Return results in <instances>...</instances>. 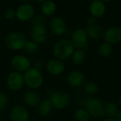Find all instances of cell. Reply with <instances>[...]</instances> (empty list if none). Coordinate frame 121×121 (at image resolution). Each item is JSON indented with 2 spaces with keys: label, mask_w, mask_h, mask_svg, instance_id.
Segmentation results:
<instances>
[{
  "label": "cell",
  "mask_w": 121,
  "mask_h": 121,
  "mask_svg": "<svg viewBox=\"0 0 121 121\" xmlns=\"http://www.w3.org/2000/svg\"><path fill=\"white\" fill-rule=\"evenodd\" d=\"M74 50L75 48L74 47L71 40L62 39L54 44L52 53L55 58L64 61L71 58Z\"/></svg>",
  "instance_id": "cell-1"
},
{
  "label": "cell",
  "mask_w": 121,
  "mask_h": 121,
  "mask_svg": "<svg viewBox=\"0 0 121 121\" xmlns=\"http://www.w3.org/2000/svg\"><path fill=\"white\" fill-rule=\"evenodd\" d=\"M25 85L30 90H35L42 86L44 77L41 71L34 67H30L23 73Z\"/></svg>",
  "instance_id": "cell-2"
},
{
  "label": "cell",
  "mask_w": 121,
  "mask_h": 121,
  "mask_svg": "<svg viewBox=\"0 0 121 121\" xmlns=\"http://www.w3.org/2000/svg\"><path fill=\"white\" fill-rule=\"evenodd\" d=\"M26 41L27 39L26 36L19 31L9 33L4 39L6 47L8 49L13 51L23 50Z\"/></svg>",
  "instance_id": "cell-3"
},
{
  "label": "cell",
  "mask_w": 121,
  "mask_h": 121,
  "mask_svg": "<svg viewBox=\"0 0 121 121\" xmlns=\"http://www.w3.org/2000/svg\"><path fill=\"white\" fill-rule=\"evenodd\" d=\"M82 104L90 116L95 118H100L105 116L104 104L99 99L94 97H88L83 100Z\"/></svg>",
  "instance_id": "cell-4"
},
{
  "label": "cell",
  "mask_w": 121,
  "mask_h": 121,
  "mask_svg": "<svg viewBox=\"0 0 121 121\" xmlns=\"http://www.w3.org/2000/svg\"><path fill=\"white\" fill-rule=\"evenodd\" d=\"M51 103L54 109L57 110H63L69 106L71 102L70 95L62 91H56L53 93L50 98Z\"/></svg>",
  "instance_id": "cell-5"
},
{
  "label": "cell",
  "mask_w": 121,
  "mask_h": 121,
  "mask_svg": "<svg viewBox=\"0 0 121 121\" xmlns=\"http://www.w3.org/2000/svg\"><path fill=\"white\" fill-rule=\"evenodd\" d=\"M6 85L10 91H18L21 90L25 85L23 74L15 71L10 72L6 78Z\"/></svg>",
  "instance_id": "cell-6"
},
{
  "label": "cell",
  "mask_w": 121,
  "mask_h": 121,
  "mask_svg": "<svg viewBox=\"0 0 121 121\" xmlns=\"http://www.w3.org/2000/svg\"><path fill=\"white\" fill-rule=\"evenodd\" d=\"M88 39L85 29H77L72 34L71 41L75 48L84 50L88 44Z\"/></svg>",
  "instance_id": "cell-7"
},
{
  "label": "cell",
  "mask_w": 121,
  "mask_h": 121,
  "mask_svg": "<svg viewBox=\"0 0 121 121\" xmlns=\"http://www.w3.org/2000/svg\"><path fill=\"white\" fill-rule=\"evenodd\" d=\"M11 66L13 71L19 73H25L30 66V61L28 57L23 55L18 54L13 56L11 59Z\"/></svg>",
  "instance_id": "cell-8"
},
{
  "label": "cell",
  "mask_w": 121,
  "mask_h": 121,
  "mask_svg": "<svg viewBox=\"0 0 121 121\" xmlns=\"http://www.w3.org/2000/svg\"><path fill=\"white\" fill-rule=\"evenodd\" d=\"M11 121H28L30 119V113L28 110L23 106H13L9 113Z\"/></svg>",
  "instance_id": "cell-9"
},
{
  "label": "cell",
  "mask_w": 121,
  "mask_h": 121,
  "mask_svg": "<svg viewBox=\"0 0 121 121\" xmlns=\"http://www.w3.org/2000/svg\"><path fill=\"white\" fill-rule=\"evenodd\" d=\"M106 42L110 44H117L121 42V27L113 26L108 28L103 34Z\"/></svg>",
  "instance_id": "cell-10"
},
{
  "label": "cell",
  "mask_w": 121,
  "mask_h": 121,
  "mask_svg": "<svg viewBox=\"0 0 121 121\" xmlns=\"http://www.w3.org/2000/svg\"><path fill=\"white\" fill-rule=\"evenodd\" d=\"M48 36V33L46 27L41 25H33L30 29L31 40L38 44L45 43Z\"/></svg>",
  "instance_id": "cell-11"
},
{
  "label": "cell",
  "mask_w": 121,
  "mask_h": 121,
  "mask_svg": "<svg viewBox=\"0 0 121 121\" xmlns=\"http://www.w3.org/2000/svg\"><path fill=\"white\" fill-rule=\"evenodd\" d=\"M45 68L50 75L57 76L64 73L65 70V64L64 63V61L55 58L47 62Z\"/></svg>",
  "instance_id": "cell-12"
},
{
  "label": "cell",
  "mask_w": 121,
  "mask_h": 121,
  "mask_svg": "<svg viewBox=\"0 0 121 121\" xmlns=\"http://www.w3.org/2000/svg\"><path fill=\"white\" fill-rule=\"evenodd\" d=\"M34 7L29 4H23L16 10V17L21 21H27L34 16Z\"/></svg>",
  "instance_id": "cell-13"
},
{
  "label": "cell",
  "mask_w": 121,
  "mask_h": 121,
  "mask_svg": "<svg viewBox=\"0 0 121 121\" xmlns=\"http://www.w3.org/2000/svg\"><path fill=\"white\" fill-rule=\"evenodd\" d=\"M50 29L53 34L61 36L67 31V25L64 19L56 16L51 19L50 22Z\"/></svg>",
  "instance_id": "cell-14"
},
{
  "label": "cell",
  "mask_w": 121,
  "mask_h": 121,
  "mask_svg": "<svg viewBox=\"0 0 121 121\" xmlns=\"http://www.w3.org/2000/svg\"><path fill=\"white\" fill-rule=\"evenodd\" d=\"M67 83L73 88L82 87L86 83V78L84 73L79 71H72L69 72L66 78Z\"/></svg>",
  "instance_id": "cell-15"
},
{
  "label": "cell",
  "mask_w": 121,
  "mask_h": 121,
  "mask_svg": "<svg viewBox=\"0 0 121 121\" xmlns=\"http://www.w3.org/2000/svg\"><path fill=\"white\" fill-rule=\"evenodd\" d=\"M23 102L30 107H38L41 99L38 93L33 90L26 91L22 96Z\"/></svg>",
  "instance_id": "cell-16"
},
{
  "label": "cell",
  "mask_w": 121,
  "mask_h": 121,
  "mask_svg": "<svg viewBox=\"0 0 121 121\" xmlns=\"http://www.w3.org/2000/svg\"><path fill=\"white\" fill-rule=\"evenodd\" d=\"M89 11L91 16H94L96 19L101 18L105 14L106 4L99 0H94L91 2Z\"/></svg>",
  "instance_id": "cell-17"
},
{
  "label": "cell",
  "mask_w": 121,
  "mask_h": 121,
  "mask_svg": "<svg viewBox=\"0 0 121 121\" xmlns=\"http://www.w3.org/2000/svg\"><path fill=\"white\" fill-rule=\"evenodd\" d=\"M37 108H38V114L43 117L48 116L52 113V110L54 109L51 103V101L49 98L41 100Z\"/></svg>",
  "instance_id": "cell-18"
},
{
  "label": "cell",
  "mask_w": 121,
  "mask_h": 121,
  "mask_svg": "<svg viewBox=\"0 0 121 121\" xmlns=\"http://www.w3.org/2000/svg\"><path fill=\"white\" fill-rule=\"evenodd\" d=\"M85 31L89 38L96 40L100 39L104 34L102 27L98 24L94 26H87V27L85 29Z\"/></svg>",
  "instance_id": "cell-19"
},
{
  "label": "cell",
  "mask_w": 121,
  "mask_h": 121,
  "mask_svg": "<svg viewBox=\"0 0 121 121\" xmlns=\"http://www.w3.org/2000/svg\"><path fill=\"white\" fill-rule=\"evenodd\" d=\"M41 11L44 16H51L55 14L57 9L55 3L52 0H47L41 4Z\"/></svg>",
  "instance_id": "cell-20"
},
{
  "label": "cell",
  "mask_w": 121,
  "mask_h": 121,
  "mask_svg": "<svg viewBox=\"0 0 121 121\" xmlns=\"http://www.w3.org/2000/svg\"><path fill=\"white\" fill-rule=\"evenodd\" d=\"M119 112L117 105L113 102H108L104 105V115L109 118H116Z\"/></svg>",
  "instance_id": "cell-21"
},
{
  "label": "cell",
  "mask_w": 121,
  "mask_h": 121,
  "mask_svg": "<svg viewBox=\"0 0 121 121\" xmlns=\"http://www.w3.org/2000/svg\"><path fill=\"white\" fill-rule=\"evenodd\" d=\"M113 53L112 45L104 41L99 47V53L103 58H108Z\"/></svg>",
  "instance_id": "cell-22"
},
{
  "label": "cell",
  "mask_w": 121,
  "mask_h": 121,
  "mask_svg": "<svg viewBox=\"0 0 121 121\" xmlns=\"http://www.w3.org/2000/svg\"><path fill=\"white\" fill-rule=\"evenodd\" d=\"M85 51L83 49H75L73 52L71 58L75 65L82 64L85 59Z\"/></svg>",
  "instance_id": "cell-23"
},
{
  "label": "cell",
  "mask_w": 121,
  "mask_h": 121,
  "mask_svg": "<svg viewBox=\"0 0 121 121\" xmlns=\"http://www.w3.org/2000/svg\"><path fill=\"white\" fill-rule=\"evenodd\" d=\"M74 118L77 121H89L90 115L84 108H78L74 114Z\"/></svg>",
  "instance_id": "cell-24"
},
{
  "label": "cell",
  "mask_w": 121,
  "mask_h": 121,
  "mask_svg": "<svg viewBox=\"0 0 121 121\" xmlns=\"http://www.w3.org/2000/svg\"><path fill=\"white\" fill-rule=\"evenodd\" d=\"M40 49V44L33 41V40H27L23 50L30 54L37 53Z\"/></svg>",
  "instance_id": "cell-25"
},
{
  "label": "cell",
  "mask_w": 121,
  "mask_h": 121,
  "mask_svg": "<svg viewBox=\"0 0 121 121\" xmlns=\"http://www.w3.org/2000/svg\"><path fill=\"white\" fill-rule=\"evenodd\" d=\"M83 89L84 91L89 95H94L99 91V87L97 84L91 81L86 82L83 86Z\"/></svg>",
  "instance_id": "cell-26"
},
{
  "label": "cell",
  "mask_w": 121,
  "mask_h": 121,
  "mask_svg": "<svg viewBox=\"0 0 121 121\" xmlns=\"http://www.w3.org/2000/svg\"><path fill=\"white\" fill-rule=\"evenodd\" d=\"M9 103V99L8 96L5 93L0 91V112L7 108Z\"/></svg>",
  "instance_id": "cell-27"
},
{
  "label": "cell",
  "mask_w": 121,
  "mask_h": 121,
  "mask_svg": "<svg viewBox=\"0 0 121 121\" xmlns=\"http://www.w3.org/2000/svg\"><path fill=\"white\" fill-rule=\"evenodd\" d=\"M46 19L44 15H38L33 16L32 19V24L33 25H41L45 26Z\"/></svg>",
  "instance_id": "cell-28"
},
{
  "label": "cell",
  "mask_w": 121,
  "mask_h": 121,
  "mask_svg": "<svg viewBox=\"0 0 121 121\" xmlns=\"http://www.w3.org/2000/svg\"><path fill=\"white\" fill-rule=\"evenodd\" d=\"M4 16L7 19H12L16 17V10L13 9H8L5 11Z\"/></svg>",
  "instance_id": "cell-29"
},
{
  "label": "cell",
  "mask_w": 121,
  "mask_h": 121,
  "mask_svg": "<svg viewBox=\"0 0 121 121\" xmlns=\"http://www.w3.org/2000/svg\"><path fill=\"white\" fill-rule=\"evenodd\" d=\"M88 26H94L97 24V19L94 17V16H91L89 18L88 21H87Z\"/></svg>",
  "instance_id": "cell-30"
},
{
  "label": "cell",
  "mask_w": 121,
  "mask_h": 121,
  "mask_svg": "<svg viewBox=\"0 0 121 121\" xmlns=\"http://www.w3.org/2000/svg\"><path fill=\"white\" fill-rule=\"evenodd\" d=\"M116 118L117 119L118 121H121V111L118 112V115H117V116H116Z\"/></svg>",
  "instance_id": "cell-31"
},
{
  "label": "cell",
  "mask_w": 121,
  "mask_h": 121,
  "mask_svg": "<svg viewBox=\"0 0 121 121\" xmlns=\"http://www.w3.org/2000/svg\"><path fill=\"white\" fill-rule=\"evenodd\" d=\"M103 121H118L116 118H106L105 120H104Z\"/></svg>",
  "instance_id": "cell-32"
},
{
  "label": "cell",
  "mask_w": 121,
  "mask_h": 121,
  "mask_svg": "<svg viewBox=\"0 0 121 121\" xmlns=\"http://www.w3.org/2000/svg\"><path fill=\"white\" fill-rule=\"evenodd\" d=\"M35 1H37V2H39V3H43V2L46 1L47 0H35Z\"/></svg>",
  "instance_id": "cell-33"
},
{
  "label": "cell",
  "mask_w": 121,
  "mask_h": 121,
  "mask_svg": "<svg viewBox=\"0 0 121 121\" xmlns=\"http://www.w3.org/2000/svg\"><path fill=\"white\" fill-rule=\"evenodd\" d=\"M99 1H102V2H104V3H105V2L109 1L110 0H99Z\"/></svg>",
  "instance_id": "cell-34"
},
{
  "label": "cell",
  "mask_w": 121,
  "mask_h": 121,
  "mask_svg": "<svg viewBox=\"0 0 121 121\" xmlns=\"http://www.w3.org/2000/svg\"><path fill=\"white\" fill-rule=\"evenodd\" d=\"M84 1H91H91H93L94 0H84Z\"/></svg>",
  "instance_id": "cell-35"
},
{
  "label": "cell",
  "mask_w": 121,
  "mask_h": 121,
  "mask_svg": "<svg viewBox=\"0 0 121 121\" xmlns=\"http://www.w3.org/2000/svg\"><path fill=\"white\" fill-rule=\"evenodd\" d=\"M21 1H29V0H20Z\"/></svg>",
  "instance_id": "cell-36"
},
{
  "label": "cell",
  "mask_w": 121,
  "mask_h": 121,
  "mask_svg": "<svg viewBox=\"0 0 121 121\" xmlns=\"http://www.w3.org/2000/svg\"><path fill=\"white\" fill-rule=\"evenodd\" d=\"M0 121H1V116H0Z\"/></svg>",
  "instance_id": "cell-37"
},
{
  "label": "cell",
  "mask_w": 121,
  "mask_h": 121,
  "mask_svg": "<svg viewBox=\"0 0 121 121\" xmlns=\"http://www.w3.org/2000/svg\"><path fill=\"white\" fill-rule=\"evenodd\" d=\"M118 1H121V0H118Z\"/></svg>",
  "instance_id": "cell-38"
}]
</instances>
